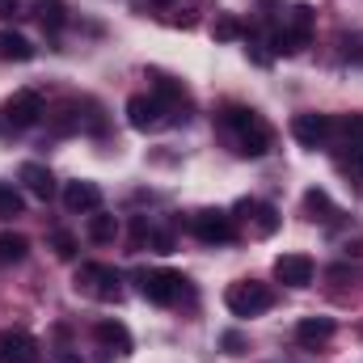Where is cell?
I'll use <instances>...</instances> for the list:
<instances>
[{
	"label": "cell",
	"mask_w": 363,
	"mask_h": 363,
	"mask_svg": "<svg viewBox=\"0 0 363 363\" xmlns=\"http://www.w3.org/2000/svg\"><path fill=\"white\" fill-rule=\"evenodd\" d=\"M220 123H224V131H233V144H237L241 157H267L271 152L274 135L258 110H250V106H224Z\"/></svg>",
	"instance_id": "6da1fadb"
},
{
	"label": "cell",
	"mask_w": 363,
	"mask_h": 363,
	"mask_svg": "<svg viewBox=\"0 0 363 363\" xmlns=\"http://www.w3.org/2000/svg\"><path fill=\"white\" fill-rule=\"evenodd\" d=\"M72 283H77L81 296L101 300V304H118V300H123V279H118L114 267H106V262H85Z\"/></svg>",
	"instance_id": "7a4b0ae2"
},
{
	"label": "cell",
	"mask_w": 363,
	"mask_h": 363,
	"mask_svg": "<svg viewBox=\"0 0 363 363\" xmlns=\"http://www.w3.org/2000/svg\"><path fill=\"white\" fill-rule=\"evenodd\" d=\"M224 304H228L233 317H258V313H267L274 304V291L267 283H258V279H241V283H233L224 291Z\"/></svg>",
	"instance_id": "3957f363"
},
{
	"label": "cell",
	"mask_w": 363,
	"mask_h": 363,
	"mask_svg": "<svg viewBox=\"0 0 363 363\" xmlns=\"http://www.w3.org/2000/svg\"><path fill=\"white\" fill-rule=\"evenodd\" d=\"M308 38H313V9L308 4H296L291 9V21L271 34V51L274 55H296V51L308 47Z\"/></svg>",
	"instance_id": "277c9868"
},
{
	"label": "cell",
	"mask_w": 363,
	"mask_h": 363,
	"mask_svg": "<svg viewBox=\"0 0 363 363\" xmlns=\"http://www.w3.org/2000/svg\"><path fill=\"white\" fill-rule=\"evenodd\" d=\"M135 283H140V296H144V300L169 308V304H178L182 283H186V279H182L178 271H140L135 274Z\"/></svg>",
	"instance_id": "5b68a950"
},
{
	"label": "cell",
	"mask_w": 363,
	"mask_h": 363,
	"mask_svg": "<svg viewBox=\"0 0 363 363\" xmlns=\"http://www.w3.org/2000/svg\"><path fill=\"white\" fill-rule=\"evenodd\" d=\"M4 127H13V131H30L43 114H47V106H43V93H34V89H21V93H13L9 101H4Z\"/></svg>",
	"instance_id": "8992f818"
},
{
	"label": "cell",
	"mask_w": 363,
	"mask_h": 363,
	"mask_svg": "<svg viewBox=\"0 0 363 363\" xmlns=\"http://www.w3.org/2000/svg\"><path fill=\"white\" fill-rule=\"evenodd\" d=\"M190 233L203 241V245H228L233 237H237V228H233V216L228 211H194L190 216Z\"/></svg>",
	"instance_id": "52a82bcc"
},
{
	"label": "cell",
	"mask_w": 363,
	"mask_h": 363,
	"mask_svg": "<svg viewBox=\"0 0 363 363\" xmlns=\"http://www.w3.org/2000/svg\"><path fill=\"white\" fill-rule=\"evenodd\" d=\"M291 140L300 148H325L334 140V118L330 114H296L291 118Z\"/></svg>",
	"instance_id": "ba28073f"
},
{
	"label": "cell",
	"mask_w": 363,
	"mask_h": 363,
	"mask_svg": "<svg viewBox=\"0 0 363 363\" xmlns=\"http://www.w3.org/2000/svg\"><path fill=\"white\" fill-rule=\"evenodd\" d=\"M38 351L30 330H0V363H38Z\"/></svg>",
	"instance_id": "9c48e42d"
},
{
	"label": "cell",
	"mask_w": 363,
	"mask_h": 363,
	"mask_svg": "<svg viewBox=\"0 0 363 363\" xmlns=\"http://www.w3.org/2000/svg\"><path fill=\"white\" fill-rule=\"evenodd\" d=\"M313 274H317V267H313L308 254H283V258H274V279L283 287H308Z\"/></svg>",
	"instance_id": "30bf717a"
},
{
	"label": "cell",
	"mask_w": 363,
	"mask_h": 363,
	"mask_svg": "<svg viewBox=\"0 0 363 363\" xmlns=\"http://www.w3.org/2000/svg\"><path fill=\"white\" fill-rule=\"evenodd\" d=\"M64 207L68 211H77V216H85V211H101V186L97 182H85V178H77V182H68L64 186Z\"/></svg>",
	"instance_id": "8fae6325"
},
{
	"label": "cell",
	"mask_w": 363,
	"mask_h": 363,
	"mask_svg": "<svg viewBox=\"0 0 363 363\" xmlns=\"http://www.w3.org/2000/svg\"><path fill=\"white\" fill-rule=\"evenodd\" d=\"M161 114H165V106H161L157 97H148V93L127 97V123H131L135 131H152V127L161 123Z\"/></svg>",
	"instance_id": "7c38bea8"
},
{
	"label": "cell",
	"mask_w": 363,
	"mask_h": 363,
	"mask_svg": "<svg viewBox=\"0 0 363 363\" xmlns=\"http://www.w3.org/2000/svg\"><path fill=\"white\" fill-rule=\"evenodd\" d=\"M237 211H241V216H250V224H254V237H271L274 228H279V207H271V203L241 199V203H237Z\"/></svg>",
	"instance_id": "4fadbf2b"
},
{
	"label": "cell",
	"mask_w": 363,
	"mask_h": 363,
	"mask_svg": "<svg viewBox=\"0 0 363 363\" xmlns=\"http://www.w3.org/2000/svg\"><path fill=\"white\" fill-rule=\"evenodd\" d=\"M93 338L106 347V351H114V355H131V330L123 325V321H97L93 325Z\"/></svg>",
	"instance_id": "5bb4252c"
},
{
	"label": "cell",
	"mask_w": 363,
	"mask_h": 363,
	"mask_svg": "<svg viewBox=\"0 0 363 363\" xmlns=\"http://www.w3.org/2000/svg\"><path fill=\"white\" fill-rule=\"evenodd\" d=\"M17 178H21V186H26L34 199H43V203L55 194V178H51V169H47V165H38V161H26V165L17 169Z\"/></svg>",
	"instance_id": "9a60e30c"
},
{
	"label": "cell",
	"mask_w": 363,
	"mask_h": 363,
	"mask_svg": "<svg viewBox=\"0 0 363 363\" xmlns=\"http://www.w3.org/2000/svg\"><path fill=\"white\" fill-rule=\"evenodd\" d=\"M338 334V321L334 317H304L300 325H296V342H304V347H321V342H330Z\"/></svg>",
	"instance_id": "2e32d148"
},
{
	"label": "cell",
	"mask_w": 363,
	"mask_h": 363,
	"mask_svg": "<svg viewBox=\"0 0 363 363\" xmlns=\"http://www.w3.org/2000/svg\"><path fill=\"white\" fill-rule=\"evenodd\" d=\"M30 9H34L38 26H43L47 34H60V30L68 26V4H64V0H30Z\"/></svg>",
	"instance_id": "e0dca14e"
},
{
	"label": "cell",
	"mask_w": 363,
	"mask_h": 363,
	"mask_svg": "<svg viewBox=\"0 0 363 363\" xmlns=\"http://www.w3.org/2000/svg\"><path fill=\"white\" fill-rule=\"evenodd\" d=\"M0 60L4 64H26V60H34V43L17 30H0Z\"/></svg>",
	"instance_id": "ac0fdd59"
},
{
	"label": "cell",
	"mask_w": 363,
	"mask_h": 363,
	"mask_svg": "<svg viewBox=\"0 0 363 363\" xmlns=\"http://www.w3.org/2000/svg\"><path fill=\"white\" fill-rule=\"evenodd\" d=\"M304 211H308V220H321V224H334V220L342 216V211L334 207V199H330L325 190H317V186L304 190Z\"/></svg>",
	"instance_id": "d6986e66"
},
{
	"label": "cell",
	"mask_w": 363,
	"mask_h": 363,
	"mask_svg": "<svg viewBox=\"0 0 363 363\" xmlns=\"http://www.w3.org/2000/svg\"><path fill=\"white\" fill-rule=\"evenodd\" d=\"M30 254V237L21 233H0V267H17Z\"/></svg>",
	"instance_id": "ffe728a7"
},
{
	"label": "cell",
	"mask_w": 363,
	"mask_h": 363,
	"mask_svg": "<svg viewBox=\"0 0 363 363\" xmlns=\"http://www.w3.org/2000/svg\"><path fill=\"white\" fill-rule=\"evenodd\" d=\"M114 237H118V220H114V216L93 211V216H89V241H93V245H110Z\"/></svg>",
	"instance_id": "44dd1931"
},
{
	"label": "cell",
	"mask_w": 363,
	"mask_h": 363,
	"mask_svg": "<svg viewBox=\"0 0 363 363\" xmlns=\"http://www.w3.org/2000/svg\"><path fill=\"white\" fill-rule=\"evenodd\" d=\"M21 207H26L21 190H13V186H0V220H17V216H21Z\"/></svg>",
	"instance_id": "7402d4cb"
},
{
	"label": "cell",
	"mask_w": 363,
	"mask_h": 363,
	"mask_svg": "<svg viewBox=\"0 0 363 363\" xmlns=\"http://www.w3.org/2000/svg\"><path fill=\"white\" fill-rule=\"evenodd\" d=\"M334 161H338V169H342L347 178H363V148H347V144H342V152H338Z\"/></svg>",
	"instance_id": "603a6c76"
},
{
	"label": "cell",
	"mask_w": 363,
	"mask_h": 363,
	"mask_svg": "<svg viewBox=\"0 0 363 363\" xmlns=\"http://www.w3.org/2000/svg\"><path fill=\"white\" fill-rule=\"evenodd\" d=\"M51 250H55V258L72 262V258H77V237H72L68 228H55V233H51Z\"/></svg>",
	"instance_id": "cb8c5ba5"
},
{
	"label": "cell",
	"mask_w": 363,
	"mask_h": 363,
	"mask_svg": "<svg viewBox=\"0 0 363 363\" xmlns=\"http://www.w3.org/2000/svg\"><path fill=\"white\" fill-rule=\"evenodd\" d=\"M77 127H81V114H77L72 106L55 110V118H51V131H55V135H68V131H77Z\"/></svg>",
	"instance_id": "d4e9b609"
},
{
	"label": "cell",
	"mask_w": 363,
	"mask_h": 363,
	"mask_svg": "<svg viewBox=\"0 0 363 363\" xmlns=\"http://www.w3.org/2000/svg\"><path fill=\"white\" fill-rule=\"evenodd\" d=\"M338 127H342V140H347V148H363V114L342 118Z\"/></svg>",
	"instance_id": "484cf974"
},
{
	"label": "cell",
	"mask_w": 363,
	"mask_h": 363,
	"mask_svg": "<svg viewBox=\"0 0 363 363\" xmlns=\"http://www.w3.org/2000/svg\"><path fill=\"white\" fill-rule=\"evenodd\" d=\"M216 38H220V43H237V38H245V26H241L237 17H220V21H216Z\"/></svg>",
	"instance_id": "4316f807"
},
{
	"label": "cell",
	"mask_w": 363,
	"mask_h": 363,
	"mask_svg": "<svg viewBox=\"0 0 363 363\" xmlns=\"http://www.w3.org/2000/svg\"><path fill=\"white\" fill-rule=\"evenodd\" d=\"M148 245L157 250V254H174V233H165V228H148Z\"/></svg>",
	"instance_id": "83f0119b"
},
{
	"label": "cell",
	"mask_w": 363,
	"mask_h": 363,
	"mask_svg": "<svg viewBox=\"0 0 363 363\" xmlns=\"http://www.w3.org/2000/svg\"><path fill=\"white\" fill-rule=\"evenodd\" d=\"M224 347H228V355H241V334H224Z\"/></svg>",
	"instance_id": "f1b7e54d"
},
{
	"label": "cell",
	"mask_w": 363,
	"mask_h": 363,
	"mask_svg": "<svg viewBox=\"0 0 363 363\" xmlns=\"http://www.w3.org/2000/svg\"><path fill=\"white\" fill-rule=\"evenodd\" d=\"M17 9H21V0H0V17H17Z\"/></svg>",
	"instance_id": "f546056e"
},
{
	"label": "cell",
	"mask_w": 363,
	"mask_h": 363,
	"mask_svg": "<svg viewBox=\"0 0 363 363\" xmlns=\"http://www.w3.org/2000/svg\"><path fill=\"white\" fill-rule=\"evenodd\" d=\"M60 363H85L81 355H72V351H60Z\"/></svg>",
	"instance_id": "4dcf8cb0"
},
{
	"label": "cell",
	"mask_w": 363,
	"mask_h": 363,
	"mask_svg": "<svg viewBox=\"0 0 363 363\" xmlns=\"http://www.w3.org/2000/svg\"><path fill=\"white\" fill-rule=\"evenodd\" d=\"M169 4H174V0H152V9H169Z\"/></svg>",
	"instance_id": "1f68e13d"
}]
</instances>
